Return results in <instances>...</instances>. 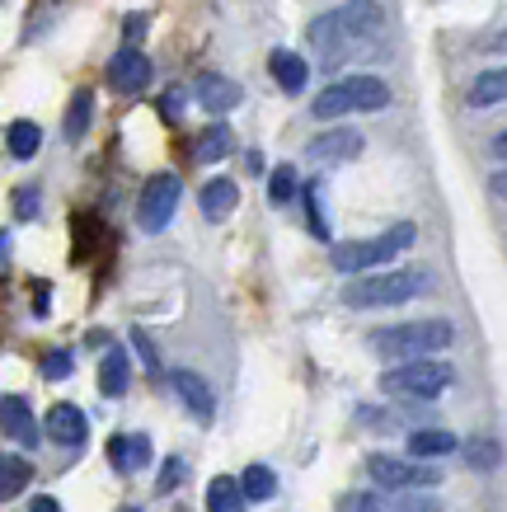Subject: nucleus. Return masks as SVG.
I'll return each instance as SVG.
<instances>
[{
    "label": "nucleus",
    "mask_w": 507,
    "mask_h": 512,
    "mask_svg": "<svg viewBox=\"0 0 507 512\" xmlns=\"http://www.w3.org/2000/svg\"><path fill=\"white\" fill-rule=\"evenodd\" d=\"M381 5L376 0H348V5H338V10H329V15L310 19V47H320L324 62H338L343 52H353L362 38H371V33H381Z\"/></svg>",
    "instance_id": "nucleus-1"
},
{
    "label": "nucleus",
    "mask_w": 507,
    "mask_h": 512,
    "mask_svg": "<svg viewBox=\"0 0 507 512\" xmlns=\"http://www.w3.org/2000/svg\"><path fill=\"white\" fill-rule=\"evenodd\" d=\"M432 273L428 268H400V273H362L343 287V306L353 311H381V306H404L414 296L432 292Z\"/></svg>",
    "instance_id": "nucleus-2"
},
{
    "label": "nucleus",
    "mask_w": 507,
    "mask_h": 512,
    "mask_svg": "<svg viewBox=\"0 0 507 512\" xmlns=\"http://www.w3.org/2000/svg\"><path fill=\"white\" fill-rule=\"evenodd\" d=\"M414 240H418V226L414 221H400V226L371 235V240H343V245H334L329 249V264H334V273L362 278V273H371V268H385L390 259H400Z\"/></svg>",
    "instance_id": "nucleus-3"
},
{
    "label": "nucleus",
    "mask_w": 507,
    "mask_h": 512,
    "mask_svg": "<svg viewBox=\"0 0 507 512\" xmlns=\"http://www.w3.org/2000/svg\"><path fill=\"white\" fill-rule=\"evenodd\" d=\"M456 339V325L451 320H404V325H385V329H371V348L381 357H404V362H414V357H432L451 348Z\"/></svg>",
    "instance_id": "nucleus-4"
},
{
    "label": "nucleus",
    "mask_w": 507,
    "mask_h": 512,
    "mask_svg": "<svg viewBox=\"0 0 507 512\" xmlns=\"http://www.w3.org/2000/svg\"><path fill=\"white\" fill-rule=\"evenodd\" d=\"M390 99L395 94H390V85L381 76H343L315 94L310 113L320 123H334V118H348V113H381V109H390Z\"/></svg>",
    "instance_id": "nucleus-5"
},
{
    "label": "nucleus",
    "mask_w": 507,
    "mask_h": 512,
    "mask_svg": "<svg viewBox=\"0 0 507 512\" xmlns=\"http://www.w3.org/2000/svg\"><path fill=\"white\" fill-rule=\"evenodd\" d=\"M456 381V367L442 362V357H414V362H400L381 376V390L395 395V400H437L446 386Z\"/></svg>",
    "instance_id": "nucleus-6"
},
{
    "label": "nucleus",
    "mask_w": 507,
    "mask_h": 512,
    "mask_svg": "<svg viewBox=\"0 0 507 512\" xmlns=\"http://www.w3.org/2000/svg\"><path fill=\"white\" fill-rule=\"evenodd\" d=\"M367 475L385 494H428L442 484V470H432L428 461H414V456L400 461V456H385V451L367 456Z\"/></svg>",
    "instance_id": "nucleus-7"
},
{
    "label": "nucleus",
    "mask_w": 507,
    "mask_h": 512,
    "mask_svg": "<svg viewBox=\"0 0 507 512\" xmlns=\"http://www.w3.org/2000/svg\"><path fill=\"white\" fill-rule=\"evenodd\" d=\"M179 174H151L146 179V188H141L137 198V226L146 235H160L174 221V212H179Z\"/></svg>",
    "instance_id": "nucleus-8"
},
{
    "label": "nucleus",
    "mask_w": 507,
    "mask_h": 512,
    "mask_svg": "<svg viewBox=\"0 0 507 512\" xmlns=\"http://www.w3.org/2000/svg\"><path fill=\"white\" fill-rule=\"evenodd\" d=\"M362 132H353V127H329V132H320V137L306 141V160H315V165H348V160L362 156Z\"/></svg>",
    "instance_id": "nucleus-9"
},
{
    "label": "nucleus",
    "mask_w": 507,
    "mask_h": 512,
    "mask_svg": "<svg viewBox=\"0 0 507 512\" xmlns=\"http://www.w3.org/2000/svg\"><path fill=\"white\" fill-rule=\"evenodd\" d=\"M108 85L118 94H141L151 85V57L141 47H118L108 62Z\"/></svg>",
    "instance_id": "nucleus-10"
},
{
    "label": "nucleus",
    "mask_w": 507,
    "mask_h": 512,
    "mask_svg": "<svg viewBox=\"0 0 507 512\" xmlns=\"http://www.w3.org/2000/svg\"><path fill=\"white\" fill-rule=\"evenodd\" d=\"M442 503L428 494H348L343 512H437Z\"/></svg>",
    "instance_id": "nucleus-11"
},
{
    "label": "nucleus",
    "mask_w": 507,
    "mask_h": 512,
    "mask_svg": "<svg viewBox=\"0 0 507 512\" xmlns=\"http://www.w3.org/2000/svg\"><path fill=\"white\" fill-rule=\"evenodd\" d=\"M169 386H174V395L184 400V409L193 414L198 423H212L216 419V395L212 386H207V376L198 372H188V367H179V372L169 376Z\"/></svg>",
    "instance_id": "nucleus-12"
},
{
    "label": "nucleus",
    "mask_w": 507,
    "mask_h": 512,
    "mask_svg": "<svg viewBox=\"0 0 507 512\" xmlns=\"http://www.w3.org/2000/svg\"><path fill=\"white\" fill-rule=\"evenodd\" d=\"M0 433H10L19 447H38L43 428H38V419H33V409L24 395H5V400H0Z\"/></svg>",
    "instance_id": "nucleus-13"
},
{
    "label": "nucleus",
    "mask_w": 507,
    "mask_h": 512,
    "mask_svg": "<svg viewBox=\"0 0 507 512\" xmlns=\"http://www.w3.org/2000/svg\"><path fill=\"white\" fill-rule=\"evenodd\" d=\"M108 461L118 475H137V470L151 466V437L146 433H118L108 437Z\"/></svg>",
    "instance_id": "nucleus-14"
},
{
    "label": "nucleus",
    "mask_w": 507,
    "mask_h": 512,
    "mask_svg": "<svg viewBox=\"0 0 507 512\" xmlns=\"http://www.w3.org/2000/svg\"><path fill=\"white\" fill-rule=\"evenodd\" d=\"M47 437H52L57 447H85L90 419L80 414L76 404H52V409H47Z\"/></svg>",
    "instance_id": "nucleus-15"
},
{
    "label": "nucleus",
    "mask_w": 507,
    "mask_h": 512,
    "mask_svg": "<svg viewBox=\"0 0 507 512\" xmlns=\"http://www.w3.org/2000/svg\"><path fill=\"white\" fill-rule=\"evenodd\" d=\"M268 71H273V80H277V90L282 94H301L306 90V80H310L306 57H296V52H287V47H277L273 57H268Z\"/></svg>",
    "instance_id": "nucleus-16"
},
{
    "label": "nucleus",
    "mask_w": 507,
    "mask_h": 512,
    "mask_svg": "<svg viewBox=\"0 0 507 512\" xmlns=\"http://www.w3.org/2000/svg\"><path fill=\"white\" fill-rule=\"evenodd\" d=\"M198 202H202V217L207 221H226L235 207H240V184H235V179H212V184H202Z\"/></svg>",
    "instance_id": "nucleus-17"
},
{
    "label": "nucleus",
    "mask_w": 507,
    "mask_h": 512,
    "mask_svg": "<svg viewBox=\"0 0 507 512\" xmlns=\"http://www.w3.org/2000/svg\"><path fill=\"white\" fill-rule=\"evenodd\" d=\"M127 386H132V357H127L123 348H108L104 362H99V395L118 400Z\"/></svg>",
    "instance_id": "nucleus-18"
},
{
    "label": "nucleus",
    "mask_w": 507,
    "mask_h": 512,
    "mask_svg": "<svg viewBox=\"0 0 507 512\" xmlns=\"http://www.w3.org/2000/svg\"><path fill=\"white\" fill-rule=\"evenodd\" d=\"M193 94H198V104L207 113H226V109H235V104L245 99V94H240V85H235V80H226V76H202Z\"/></svg>",
    "instance_id": "nucleus-19"
},
{
    "label": "nucleus",
    "mask_w": 507,
    "mask_h": 512,
    "mask_svg": "<svg viewBox=\"0 0 507 512\" xmlns=\"http://www.w3.org/2000/svg\"><path fill=\"white\" fill-rule=\"evenodd\" d=\"M456 447H461V437L446 433V428H418V433H409V456L414 461H437V456H451Z\"/></svg>",
    "instance_id": "nucleus-20"
},
{
    "label": "nucleus",
    "mask_w": 507,
    "mask_h": 512,
    "mask_svg": "<svg viewBox=\"0 0 507 512\" xmlns=\"http://www.w3.org/2000/svg\"><path fill=\"white\" fill-rule=\"evenodd\" d=\"M465 99H470V109H489V104H503V99H507V66L475 76V85L465 90Z\"/></svg>",
    "instance_id": "nucleus-21"
},
{
    "label": "nucleus",
    "mask_w": 507,
    "mask_h": 512,
    "mask_svg": "<svg viewBox=\"0 0 507 512\" xmlns=\"http://www.w3.org/2000/svg\"><path fill=\"white\" fill-rule=\"evenodd\" d=\"M90 118H94V90L90 85H80L76 94H71V109H66V141H80L85 132H90Z\"/></svg>",
    "instance_id": "nucleus-22"
},
{
    "label": "nucleus",
    "mask_w": 507,
    "mask_h": 512,
    "mask_svg": "<svg viewBox=\"0 0 507 512\" xmlns=\"http://www.w3.org/2000/svg\"><path fill=\"white\" fill-rule=\"evenodd\" d=\"M5 146H10L15 160H33L38 146H43V127L29 123V118H19V123H10V132H5Z\"/></svg>",
    "instance_id": "nucleus-23"
},
{
    "label": "nucleus",
    "mask_w": 507,
    "mask_h": 512,
    "mask_svg": "<svg viewBox=\"0 0 507 512\" xmlns=\"http://www.w3.org/2000/svg\"><path fill=\"white\" fill-rule=\"evenodd\" d=\"M29 480H33V466L24 461V456H0V503H10V498H19L24 489H29Z\"/></svg>",
    "instance_id": "nucleus-24"
},
{
    "label": "nucleus",
    "mask_w": 507,
    "mask_h": 512,
    "mask_svg": "<svg viewBox=\"0 0 507 512\" xmlns=\"http://www.w3.org/2000/svg\"><path fill=\"white\" fill-rule=\"evenodd\" d=\"M207 512H245L240 480H231V475H216V480L207 484Z\"/></svg>",
    "instance_id": "nucleus-25"
},
{
    "label": "nucleus",
    "mask_w": 507,
    "mask_h": 512,
    "mask_svg": "<svg viewBox=\"0 0 507 512\" xmlns=\"http://www.w3.org/2000/svg\"><path fill=\"white\" fill-rule=\"evenodd\" d=\"M240 494H245V503H268L277 494V475L268 466H249L240 475Z\"/></svg>",
    "instance_id": "nucleus-26"
},
{
    "label": "nucleus",
    "mask_w": 507,
    "mask_h": 512,
    "mask_svg": "<svg viewBox=\"0 0 507 512\" xmlns=\"http://www.w3.org/2000/svg\"><path fill=\"white\" fill-rule=\"evenodd\" d=\"M231 151V127L226 123H212L207 132L198 137V146H193V160H202V165H212V160H221Z\"/></svg>",
    "instance_id": "nucleus-27"
},
{
    "label": "nucleus",
    "mask_w": 507,
    "mask_h": 512,
    "mask_svg": "<svg viewBox=\"0 0 507 512\" xmlns=\"http://www.w3.org/2000/svg\"><path fill=\"white\" fill-rule=\"evenodd\" d=\"M465 461H470V470H498L503 447L493 437H475V442H465Z\"/></svg>",
    "instance_id": "nucleus-28"
},
{
    "label": "nucleus",
    "mask_w": 507,
    "mask_h": 512,
    "mask_svg": "<svg viewBox=\"0 0 507 512\" xmlns=\"http://www.w3.org/2000/svg\"><path fill=\"white\" fill-rule=\"evenodd\" d=\"M296 170L292 165H277L273 174H268V202H273V207H287V202L296 198Z\"/></svg>",
    "instance_id": "nucleus-29"
},
{
    "label": "nucleus",
    "mask_w": 507,
    "mask_h": 512,
    "mask_svg": "<svg viewBox=\"0 0 507 512\" xmlns=\"http://www.w3.org/2000/svg\"><path fill=\"white\" fill-rule=\"evenodd\" d=\"M306 212H310V231H315V240H334V231H329V217H324V188L320 184L306 188Z\"/></svg>",
    "instance_id": "nucleus-30"
},
{
    "label": "nucleus",
    "mask_w": 507,
    "mask_h": 512,
    "mask_svg": "<svg viewBox=\"0 0 507 512\" xmlns=\"http://www.w3.org/2000/svg\"><path fill=\"white\" fill-rule=\"evenodd\" d=\"M71 372H76V362H71V353H66V348H52V353L43 357V376H47V381H66Z\"/></svg>",
    "instance_id": "nucleus-31"
},
{
    "label": "nucleus",
    "mask_w": 507,
    "mask_h": 512,
    "mask_svg": "<svg viewBox=\"0 0 507 512\" xmlns=\"http://www.w3.org/2000/svg\"><path fill=\"white\" fill-rule=\"evenodd\" d=\"M184 475H188V461H184V456H169L165 470H160V480H155V489H160V494H169V489H179V484H184Z\"/></svg>",
    "instance_id": "nucleus-32"
},
{
    "label": "nucleus",
    "mask_w": 507,
    "mask_h": 512,
    "mask_svg": "<svg viewBox=\"0 0 507 512\" xmlns=\"http://www.w3.org/2000/svg\"><path fill=\"white\" fill-rule=\"evenodd\" d=\"M15 217L19 221L38 217V188H19V193H15Z\"/></svg>",
    "instance_id": "nucleus-33"
},
{
    "label": "nucleus",
    "mask_w": 507,
    "mask_h": 512,
    "mask_svg": "<svg viewBox=\"0 0 507 512\" xmlns=\"http://www.w3.org/2000/svg\"><path fill=\"white\" fill-rule=\"evenodd\" d=\"M132 343H137V353H141V362L151 367V372H160V357H155V348H151V339L141 334V329H132Z\"/></svg>",
    "instance_id": "nucleus-34"
},
{
    "label": "nucleus",
    "mask_w": 507,
    "mask_h": 512,
    "mask_svg": "<svg viewBox=\"0 0 507 512\" xmlns=\"http://www.w3.org/2000/svg\"><path fill=\"white\" fill-rule=\"evenodd\" d=\"M29 512H62V503H57V498H33V503H29Z\"/></svg>",
    "instance_id": "nucleus-35"
},
{
    "label": "nucleus",
    "mask_w": 507,
    "mask_h": 512,
    "mask_svg": "<svg viewBox=\"0 0 507 512\" xmlns=\"http://www.w3.org/2000/svg\"><path fill=\"white\" fill-rule=\"evenodd\" d=\"M489 193H493V198H507V170H503V174H493V179H489Z\"/></svg>",
    "instance_id": "nucleus-36"
},
{
    "label": "nucleus",
    "mask_w": 507,
    "mask_h": 512,
    "mask_svg": "<svg viewBox=\"0 0 507 512\" xmlns=\"http://www.w3.org/2000/svg\"><path fill=\"white\" fill-rule=\"evenodd\" d=\"M493 156L507 160V132H498V137H493Z\"/></svg>",
    "instance_id": "nucleus-37"
},
{
    "label": "nucleus",
    "mask_w": 507,
    "mask_h": 512,
    "mask_svg": "<svg viewBox=\"0 0 507 512\" xmlns=\"http://www.w3.org/2000/svg\"><path fill=\"white\" fill-rule=\"evenodd\" d=\"M5 259H10V235L0 231V264H5Z\"/></svg>",
    "instance_id": "nucleus-38"
},
{
    "label": "nucleus",
    "mask_w": 507,
    "mask_h": 512,
    "mask_svg": "<svg viewBox=\"0 0 507 512\" xmlns=\"http://www.w3.org/2000/svg\"><path fill=\"white\" fill-rule=\"evenodd\" d=\"M123 512H137V508H123Z\"/></svg>",
    "instance_id": "nucleus-39"
}]
</instances>
